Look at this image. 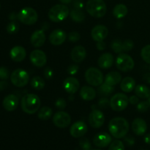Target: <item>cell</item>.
Returning a JSON list of instances; mask_svg holds the SVG:
<instances>
[{
    "mask_svg": "<svg viewBox=\"0 0 150 150\" xmlns=\"http://www.w3.org/2000/svg\"><path fill=\"white\" fill-rule=\"evenodd\" d=\"M53 122L57 127L65 128L71 123V117L70 114L65 111H59L53 117Z\"/></svg>",
    "mask_w": 150,
    "mask_h": 150,
    "instance_id": "30bf717a",
    "label": "cell"
},
{
    "mask_svg": "<svg viewBox=\"0 0 150 150\" xmlns=\"http://www.w3.org/2000/svg\"><path fill=\"white\" fill-rule=\"evenodd\" d=\"M55 105L58 109L63 110L64 108H65L66 105H67V103H66L65 100L63 99V98H59L56 101Z\"/></svg>",
    "mask_w": 150,
    "mask_h": 150,
    "instance_id": "b9f144b4",
    "label": "cell"
},
{
    "mask_svg": "<svg viewBox=\"0 0 150 150\" xmlns=\"http://www.w3.org/2000/svg\"><path fill=\"white\" fill-rule=\"evenodd\" d=\"M149 104H150V97L149 98Z\"/></svg>",
    "mask_w": 150,
    "mask_h": 150,
    "instance_id": "9f6ffc18",
    "label": "cell"
},
{
    "mask_svg": "<svg viewBox=\"0 0 150 150\" xmlns=\"http://www.w3.org/2000/svg\"><path fill=\"white\" fill-rule=\"evenodd\" d=\"M139 102V97L136 95V96H135V95H133V96L130 97V98H129V103H130V104H132V105H136V104H138Z\"/></svg>",
    "mask_w": 150,
    "mask_h": 150,
    "instance_id": "7dc6e473",
    "label": "cell"
},
{
    "mask_svg": "<svg viewBox=\"0 0 150 150\" xmlns=\"http://www.w3.org/2000/svg\"><path fill=\"white\" fill-rule=\"evenodd\" d=\"M10 56L12 60H13L14 62H20L24 60V59L26 58V50L23 47L20 46V45H16L10 50Z\"/></svg>",
    "mask_w": 150,
    "mask_h": 150,
    "instance_id": "44dd1931",
    "label": "cell"
},
{
    "mask_svg": "<svg viewBox=\"0 0 150 150\" xmlns=\"http://www.w3.org/2000/svg\"><path fill=\"white\" fill-rule=\"evenodd\" d=\"M18 19L26 25H33L38 19V13L35 9L26 7L21 9L18 13Z\"/></svg>",
    "mask_w": 150,
    "mask_h": 150,
    "instance_id": "5b68a950",
    "label": "cell"
},
{
    "mask_svg": "<svg viewBox=\"0 0 150 150\" xmlns=\"http://www.w3.org/2000/svg\"><path fill=\"white\" fill-rule=\"evenodd\" d=\"M129 99L125 94L117 93L110 100V106L114 111H122L128 105Z\"/></svg>",
    "mask_w": 150,
    "mask_h": 150,
    "instance_id": "ba28073f",
    "label": "cell"
},
{
    "mask_svg": "<svg viewBox=\"0 0 150 150\" xmlns=\"http://www.w3.org/2000/svg\"><path fill=\"white\" fill-rule=\"evenodd\" d=\"M95 150H101V149H95Z\"/></svg>",
    "mask_w": 150,
    "mask_h": 150,
    "instance_id": "6f0895ef",
    "label": "cell"
},
{
    "mask_svg": "<svg viewBox=\"0 0 150 150\" xmlns=\"http://www.w3.org/2000/svg\"><path fill=\"white\" fill-rule=\"evenodd\" d=\"M70 14L69 8L64 4H56L49 10L48 13L50 20L55 23H59L67 18Z\"/></svg>",
    "mask_w": 150,
    "mask_h": 150,
    "instance_id": "277c9868",
    "label": "cell"
},
{
    "mask_svg": "<svg viewBox=\"0 0 150 150\" xmlns=\"http://www.w3.org/2000/svg\"><path fill=\"white\" fill-rule=\"evenodd\" d=\"M108 130L111 136L116 139L124 138L129 131V123L122 117L112 119L108 124Z\"/></svg>",
    "mask_w": 150,
    "mask_h": 150,
    "instance_id": "6da1fadb",
    "label": "cell"
},
{
    "mask_svg": "<svg viewBox=\"0 0 150 150\" xmlns=\"http://www.w3.org/2000/svg\"><path fill=\"white\" fill-rule=\"evenodd\" d=\"M79 146L83 150H91L92 145L89 139L86 138H81L79 141Z\"/></svg>",
    "mask_w": 150,
    "mask_h": 150,
    "instance_id": "8d00e7d4",
    "label": "cell"
},
{
    "mask_svg": "<svg viewBox=\"0 0 150 150\" xmlns=\"http://www.w3.org/2000/svg\"><path fill=\"white\" fill-rule=\"evenodd\" d=\"M86 51L82 45H77L71 51V58L76 63H80L86 58Z\"/></svg>",
    "mask_w": 150,
    "mask_h": 150,
    "instance_id": "7402d4cb",
    "label": "cell"
},
{
    "mask_svg": "<svg viewBox=\"0 0 150 150\" xmlns=\"http://www.w3.org/2000/svg\"><path fill=\"white\" fill-rule=\"evenodd\" d=\"M125 141L126 143L127 144L130 146H133L135 144V139L132 136H129L125 138Z\"/></svg>",
    "mask_w": 150,
    "mask_h": 150,
    "instance_id": "c3c4849f",
    "label": "cell"
},
{
    "mask_svg": "<svg viewBox=\"0 0 150 150\" xmlns=\"http://www.w3.org/2000/svg\"><path fill=\"white\" fill-rule=\"evenodd\" d=\"M70 16L72 20L77 23H81L85 19V13L82 11V10H77V9L73 8L70 11Z\"/></svg>",
    "mask_w": 150,
    "mask_h": 150,
    "instance_id": "f1b7e54d",
    "label": "cell"
},
{
    "mask_svg": "<svg viewBox=\"0 0 150 150\" xmlns=\"http://www.w3.org/2000/svg\"><path fill=\"white\" fill-rule=\"evenodd\" d=\"M150 104L149 101H142L138 103L137 105V109L139 112H146L149 108Z\"/></svg>",
    "mask_w": 150,
    "mask_h": 150,
    "instance_id": "74e56055",
    "label": "cell"
},
{
    "mask_svg": "<svg viewBox=\"0 0 150 150\" xmlns=\"http://www.w3.org/2000/svg\"><path fill=\"white\" fill-rule=\"evenodd\" d=\"M128 13L127 7L123 4H118L114 7L113 10V15L116 18L121 19L125 17Z\"/></svg>",
    "mask_w": 150,
    "mask_h": 150,
    "instance_id": "4316f807",
    "label": "cell"
},
{
    "mask_svg": "<svg viewBox=\"0 0 150 150\" xmlns=\"http://www.w3.org/2000/svg\"><path fill=\"white\" fill-rule=\"evenodd\" d=\"M122 81V76L119 72L112 71L108 73L105 77V83L111 85V86H115Z\"/></svg>",
    "mask_w": 150,
    "mask_h": 150,
    "instance_id": "d4e9b609",
    "label": "cell"
},
{
    "mask_svg": "<svg viewBox=\"0 0 150 150\" xmlns=\"http://www.w3.org/2000/svg\"><path fill=\"white\" fill-rule=\"evenodd\" d=\"M135 92L139 98L146 99L150 97V89L145 85H138L135 87Z\"/></svg>",
    "mask_w": 150,
    "mask_h": 150,
    "instance_id": "83f0119b",
    "label": "cell"
},
{
    "mask_svg": "<svg viewBox=\"0 0 150 150\" xmlns=\"http://www.w3.org/2000/svg\"><path fill=\"white\" fill-rule=\"evenodd\" d=\"M73 8L77 10H83L84 4L81 0H74L73 2Z\"/></svg>",
    "mask_w": 150,
    "mask_h": 150,
    "instance_id": "f6af8a7d",
    "label": "cell"
},
{
    "mask_svg": "<svg viewBox=\"0 0 150 150\" xmlns=\"http://www.w3.org/2000/svg\"><path fill=\"white\" fill-rule=\"evenodd\" d=\"M12 83L17 87H23L29 81V73L23 69H16L10 75Z\"/></svg>",
    "mask_w": 150,
    "mask_h": 150,
    "instance_id": "52a82bcc",
    "label": "cell"
},
{
    "mask_svg": "<svg viewBox=\"0 0 150 150\" xmlns=\"http://www.w3.org/2000/svg\"><path fill=\"white\" fill-rule=\"evenodd\" d=\"M111 48L115 53H121L124 51L123 49V41H121L120 40H114L111 42Z\"/></svg>",
    "mask_w": 150,
    "mask_h": 150,
    "instance_id": "d6a6232c",
    "label": "cell"
},
{
    "mask_svg": "<svg viewBox=\"0 0 150 150\" xmlns=\"http://www.w3.org/2000/svg\"><path fill=\"white\" fill-rule=\"evenodd\" d=\"M98 93L100 95L103 96H108L111 95L114 91V87L113 86L108 84L106 83H103L102 84L100 85L98 87Z\"/></svg>",
    "mask_w": 150,
    "mask_h": 150,
    "instance_id": "1f68e13d",
    "label": "cell"
},
{
    "mask_svg": "<svg viewBox=\"0 0 150 150\" xmlns=\"http://www.w3.org/2000/svg\"><path fill=\"white\" fill-rule=\"evenodd\" d=\"M81 38V35L79 32H72L69 34L68 35V40L70 42H76L79 41Z\"/></svg>",
    "mask_w": 150,
    "mask_h": 150,
    "instance_id": "60d3db41",
    "label": "cell"
},
{
    "mask_svg": "<svg viewBox=\"0 0 150 150\" xmlns=\"http://www.w3.org/2000/svg\"><path fill=\"white\" fill-rule=\"evenodd\" d=\"M31 86L32 88L37 90H40L42 89L45 86V81L42 77L39 76H36L32 78L31 81Z\"/></svg>",
    "mask_w": 150,
    "mask_h": 150,
    "instance_id": "4dcf8cb0",
    "label": "cell"
},
{
    "mask_svg": "<svg viewBox=\"0 0 150 150\" xmlns=\"http://www.w3.org/2000/svg\"><path fill=\"white\" fill-rule=\"evenodd\" d=\"M85 79L89 85L93 86H99L103 82V74L99 69L96 67H90L85 73Z\"/></svg>",
    "mask_w": 150,
    "mask_h": 150,
    "instance_id": "8992f818",
    "label": "cell"
},
{
    "mask_svg": "<svg viewBox=\"0 0 150 150\" xmlns=\"http://www.w3.org/2000/svg\"><path fill=\"white\" fill-rule=\"evenodd\" d=\"M67 35L62 29H55L49 35V41L53 45H60L64 43Z\"/></svg>",
    "mask_w": 150,
    "mask_h": 150,
    "instance_id": "2e32d148",
    "label": "cell"
},
{
    "mask_svg": "<svg viewBox=\"0 0 150 150\" xmlns=\"http://www.w3.org/2000/svg\"><path fill=\"white\" fill-rule=\"evenodd\" d=\"M18 98L16 95L11 94L4 98L2 102L3 107L7 111H13L17 108L18 105Z\"/></svg>",
    "mask_w": 150,
    "mask_h": 150,
    "instance_id": "ac0fdd59",
    "label": "cell"
},
{
    "mask_svg": "<svg viewBox=\"0 0 150 150\" xmlns=\"http://www.w3.org/2000/svg\"><path fill=\"white\" fill-rule=\"evenodd\" d=\"M7 83L5 80H2L0 81V90H4L7 88Z\"/></svg>",
    "mask_w": 150,
    "mask_h": 150,
    "instance_id": "f907efd6",
    "label": "cell"
},
{
    "mask_svg": "<svg viewBox=\"0 0 150 150\" xmlns=\"http://www.w3.org/2000/svg\"><path fill=\"white\" fill-rule=\"evenodd\" d=\"M112 139L111 136L107 133H100L95 136L93 139V143L99 148L106 147L111 144Z\"/></svg>",
    "mask_w": 150,
    "mask_h": 150,
    "instance_id": "e0dca14e",
    "label": "cell"
},
{
    "mask_svg": "<svg viewBox=\"0 0 150 150\" xmlns=\"http://www.w3.org/2000/svg\"><path fill=\"white\" fill-rule=\"evenodd\" d=\"M136 87V81L132 77H126L123 79L121 81L120 88L124 92H132Z\"/></svg>",
    "mask_w": 150,
    "mask_h": 150,
    "instance_id": "484cf974",
    "label": "cell"
},
{
    "mask_svg": "<svg viewBox=\"0 0 150 150\" xmlns=\"http://www.w3.org/2000/svg\"><path fill=\"white\" fill-rule=\"evenodd\" d=\"M89 122L93 128H99L105 122V116L100 110H93L89 115Z\"/></svg>",
    "mask_w": 150,
    "mask_h": 150,
    "instance_id": "8fae6325",
    "label": "cell"
},
{
    "mask_svg": "<svg viewBox=\"0 0 150 150\" xmlns=\"http://www.w3.org/2000/svg\"><path fill=\"white\" fill-rule=\"evenodd\" d=\"M45 40H46V37H45L43 29H40V30L34 32L30 38L31 43L35 48H40L45 43Z\"/></svg>",
    "mask_w": 150,
    "mask_h": 150,
    "instance_id": "d6986e66",
    "label": "cell"
},
{
    "mask_svg": "<svg viewBox=\"0 0 150 150\" xmlns=\"http://www.w3.org/2000/svg\"><path fill=\"white\" fill-rule=\"evenodd\" d=\"M63 87L66 92L69 93L70 95H74L79 89L80 83L76 78L68 77L64 81Z\"/></svg>",
    "mask_w": 150,
    "mask_h": 150,
    "instance_id": "9a60e30c",
    "label": "cell"
},
{
    "mask_svg": "<svg viewBox=\"0 0 150 150\" xmlns=\"http://www.w3.org/2000/svg\"><path fill=\"white\" fill-rule=\"evenodd\" d=\"M30 61L38 67H42L46 64V54L41 50H35L30 54Z\"/></svg>",
    "mask_w": 150,
    "mask_h": 150,
    "instance_id": "4fadbf2b",
    "label": "cell"
},
{
    "mask_svg": "<svg viewBox=\"0 0 150 150\" xmlns=\"http://www.w3.org/2000/svg\"><path fill=\"white\" fill-rule=\"evenodd\" d=\"M141 56L145 62L150 64V45L144 47L141 51Z\"/></svg>",
    "mask_w": 150,
    "mask_h": 150,
    "instance_id": "836d02e7",
    "label": "cell"
},
{
    "mask_svg": "<svg viewBox=\"0 0 150 150\" xmlns=\"http://www.w3.org/2000/svg\"><path fill=\"white\" fill-rule=\"evenodd\" d=\"M143 150H145V149H143Z\"/></svg>",
    "mask_w": 150,
    "mask_h": 150,
    "instance_id": "94428289",
    "label": "cell"
},
{
    "mask_svg": "<svg viewBox=\"0 0 150 150\" xmlns=\"http://www.w3.org/2000/svg\"><path fill=\"white\" fill-rule=\"evenodd\" d=\"M87 131V125L82 121H77L73 123L70 129V133L73 138H81Z\"/></svg>",
    "mask_w": 150,
    "mask_h": 150,
    "instance_id": "7c38bea8",
    "label": "cell"
},
{
    "mask_svg": "<svg viewBox=\"0 0 150 150\" xmlns=\"http://www.w3.org/2000/svg\"><path fill=\"white\" fill-rule=\"evenodd\" d=\"M149 70H150V66H149Z\"/></svg>",
    "mask_w": 150,
    "mask_h": 150,
    "instance_id": "680465c9",
    "label": "cell"
},
{
    "mask_svg": "<svg viewBox=\"0 0 150 150\" xmlns=\"http://www.w3.org/2000/svg\"><path fill=\"white\" fill-rule=\"evenodd\" d=\"M98 105L101 108H106L107 107L110 105V100H108L107 98H101L98 101Z\"/></svg>",
    "mask_w": 150,
    "mask_h": 150,
    "instance_id": "ee69618b",
    "label": "cell"
},
{
    "mask_svg": "<svg viewBox=\"0 0 150 150\" xmlns=\"http://www.w3.org/2000/svg\"><path fill=\"white\" fill-rule=\"evenodd\" d=\"M97 48L100 51H103L105 48V42H104L103 41H100V42H97Z\"/></svg>",
    "mask_w": 150,
    "mask_h": 150,
    "instance_id": "681fc988",
    "label": "cell"
},
{
    "mask_svg": "<svg viewBox=\"0 0 150 150\" xmlns=\"http://www.w3.org/2000/svg\"><path fill=\"white\" fill-rule=\"evenodd\" d=\"M60 1H61L62 4H70V2H71L73 0H59Z\"/></svg>",
    "mask_w": 150,
    "mask_h": 150,
    "instance_id": "11a10c76",
    "label": "cell"
},
{
    "mask_svg": "<svg viewBox=\"0 0 150 150\" xmlns=\"http://www.w3.org/2000/svg\"><path fill=\"white\" fill-rule=\"evenodd\" d=\"M133 46H134V43H133V40H125L123 41V49L124 51H129L130 50L133 49Z\"/></svg>",
    "mask_w": 150,
    "mask_h": 150,
    "instance_id": "ab89813d",
    "label": "cell"
},
{
    "mask_svg": "<svg viewBox=\"0 0 150 150\" xmlns=\"http://www.w3.org/2000/svg\"><path fill=\"white\" fill-rule=\"evenodd\" d=\"M10 76V72L8 69L5 67H0V79L1 80H7Z\"/></svg>",
    "mask_w": 150,
    "mask_h": 150,
    "instance_id": "f35d334b",
    "label": "cell"
},
{
    "mask_svg": "<svg viewBox=\"0 0 150 150\" xmlns=\"http://www.w3.org/2000/svg\"><path fill=\"white\" fill-rule=\"evenodd\" d=\"M87 13L95 18H102L106 13V4L103 0H89L86 4Z\"/></svg>",
    "mask_w": 150,
    "mask_h": 150,
    "instance_id": "3957f363",
    "label": "cell"
},
{
    "mask_svg": "<svg viewBox=\"0 0 150 150\" xmlns=\"http://www.w3.org/2000/svg\"><path fill=\"white\" fill-rule=\"evenodd\" d=\"M143 80L146 83H150V73H146V74L144 75Z\"/></svg>",
    "mask_w": 150,
    "mask_h": 150,
    "instance_id": "816d5d0a",
    "label": "cell"
},
{
    "mask_svg": "<svg viewBox=\"0 0 150 150\" xmlns=\"http://www.w3.org/2000/svg\"><path fill=\"white\" fill-rule=\"evenodd\" d=\"M79 69V67L77 64H71L67 67V73L69 75H71V76H74L78 73Z\"/></svg>",
    "mask_w": 150,
    "mask_h": 150,
    "instance_id": "7bdbcfd3",
    "label": "cell"
},
{
    "mask_svg": "<svg viewBox=\"0 0 150 150\" xmlns=\"http://www.w3.org/2000/svg\"><path fill=\"white\" fill-rule=\"evenodd\" d=\"M0 7H1V6H0Z\"/></svg>",
    "mask_w": 150,
    "mask_h": 150,
    "instance_id": "91938a15",
    "label": "cell"
},
{
    "mask_svg": "<svg viewBox=\"0 0 150 150\" xmlns=\"http://www.w3.org/2000/svg\"><path fill=\"white\" fill-rule=\"evenodd\" d=\"M19 29V24L16 21H12L11 22L7 24V31L9 34H13L16 33Z\"/></svg>",
    "mask_w": 150,
    "mask_h": 150,
    "instance_id": "e575fe53",
    "label": "cell"
},
{
    "mask_svg": "<svg viewBox=\"0 0 150 150\" xmlns=\"http://www.w3.org/2000/svg\"><path fill=\"white\" fill-rule=\"evenodd\" d=\"M132 130L137 136H143L147 130V125L143 119L136 118L132 123Z\"/></svg>",
    "mask_w": 150,
    "mask_h": 150,
    "instance_id": "ffe728a7",
    "label": "cell"
},
{
    "mask_svg": "<svg viewBox=\"0 0 150 150\" xmlns=\"http://www.w3.org/2000/svg\"><path fill=\"white\" fill-rule=\"evenodd\" d=\"M80 96L84 100H92L96 97V91L92 86H83L80 90Z\"/></svg>",
    "mask_w": 150,
    "mask_h": 150,
    "instance_id": "cb8c5ba5",
    "label": "cell"
},
{
    "mask_svg": "<svg viewBox=\"0 0 150 150\" xmlns=\"http://www.w3.org/2000/svg\"><path fill=\"white\" fill-rule=\"evenodd\" d=\"M53 76H54V72H53L52 69L49 67H46L44 70V76L45 77V79H52Z\"/></svg>",
    "mask_w": 150,
    "mask_h": 150,
    "instance_id": "bcb514c9",
    "label": "cell"
},
{
    "mask_svg": "<svg viewBox=\"0 0 150 150\" xmlns=\"http://www.w3.org/2000/svg\"><path fill=\"white\" fill-rule=\"evenodd\" d=\"M52 114L53 111L50 107L44 106L39 110L38 117L41 120H48L51 118Z\"/></svg>",
    "mask_w": 150,
    "mask_h": 150,
    "instance_id": "f546056e",
    "label": "cell"
},
{
    "mask_svg": "<svg viewBox=\"0 0 150 150\" xmlns=\"http://www.w3.org/2000/svg\"><path fill=\"white\" fill-rule=\"evenodd\" d=\"M144 142H145V143L147 144H150V133L145 136Z\"/></svg>",
    "mask_w": 150,
    "mask_h": 150,
    "instance_id": "db71d44e",
    "label": "cell"
},
{
    "mask_svg": "<svg viewBox=\"0 0 150 150\" xmlns=\"http://www.w3.org/2000/svg\"><path fill=\"white\" fill-rule=\"evenodd\" d=\"M114 63V57L111 53H105L103 54L99 57L98 64L100 68L107 70L113 65Z\"/></svg>",
    "mask_w": 150,
    "mask_h": 150,
    "instance_id": "603a6c76",
    "label": "cell"
},
{
    "mask_svg": "<svg viewBox=\"0 0 150 150\" xmlns=\"http://www.w3.org/2000/svg\"><path fill=\"white\" fill-rule=\"evenodd\" d=\"M135 65L133 58L128 54H120L116 59V66L122 72L131 71Z\"/></svg>",
    "mask_w": 150,
    "mask_h": 150,
    "instance_id": "9c48e42d",
    "label": "cell"
},
{
    "mask_svg": "<svg viewBox=\"0 0 150 150\" xmlns=\"http://www.w3.org/2000/svg\"><path fill=\"white\" fill-rule=\"evenodd\" d=\"M9 18L11 21H16V19H18V14L16 13H10V16H9Z\"/></svg>",
    "mask_w": 150,
    "mask_h": 150,
    "instance_id": "f5cc1de1",
    "label": "cell"
},
{
    "mask_svg": "<svg viewBox=\"0 0 150 150\" xmlns=\"http://www.w3.org/2000/svg\"><path fill=\"white\" fill-rule=\"evenodd\" d=\"M40 105V99L35 94H26L21 101V109L28 114H33L39 111Z\"/></svg>",
    "mask_w": 150,
    "mask_h": 150,
    "instance_id": "7a4b0ae2",
    "label": "cell"
},
{
    "mask_svg": "<svg viewBox=\"0 0 150 150\" xmlns=\"http://www.w3.org/2000/svg\"><path fill=\"white\" fill-rule=\"evenodd\" d=\"M108 30L107 27L103 25H97L91 32V36L92 38L96 42L103 41L108 36Z\"/></svg>",
    "mask_w": 150,
    "mask_h": 150,
    "instance_id": "5bb4252c",
    "label": "cell"
},
{
    "mask_svg": "<svg viewBox=\"0 0 150 150\" xmlns=\"http://www.w3.org/2000/svg\"><path fill=\"white\" fill-rule=\"evenodd\" d=\"M108 150H125L124 144L120 140L114 141L110 145Z\"/></svg>",
    "mask_w": 150,
    "mask_h": 150,
    "instance_id": "d590c367",
    "label": "cell"
}]
</instances>
